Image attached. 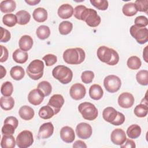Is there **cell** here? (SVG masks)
Wrapping results in <instances>:
<instances>
[{
	"mask_svg": "<svg viewBox=\"0 0 148 148\" xmlns=\"http://www.w3.org/2000/svg\"><path fill=\"white\" fill-rule=\"evenodd\" d=\"M73 15L78 20L84 21L91 27H96L101 21L100 16L95 10L87 8L84 5L76 6L73 10Z\"/></svg>",
	"mask_w": 148,
	"mask_h": 148,
	"instance_id": "1",
	"label": "cell"
},
{
	"mask_svg": "<svg viewBox=\"0 0 148 148\" xmlns=\"http://www.w3.org/2000/svg\"><path fill=\"white\" fill-rule=\"evenodd\" d=\"M97 55L101 61L109 65H115L119 61V56L117 52L105 46H100L98 49Z\"/></svg>",
	"mask_w": 148,
	"mask_h": 148,
	"instance_id": "2",
	"label": "cell"
},
{
	"mask_svg": "<svg viewBox=\"0 0 148 148\" xmlns=\"http://www.w3.org/2000/svg\"><path fill=\"white\" fill-rule=\"evenodd\" d=\"M85 57L86 54L84 50L80 47L68 49L63 53V59L68 64H80L84 61Z\"/></svg>",
	"mask_w": 148,
	"mask_h": 148,
	"instance_id": "3",
	"label": "cell"
},
{
	"mask_svg": "<svg viewBox=\"0 0 148 148\" xmlns=\"http://www.w3.org/2000/svg\"><path fill=\"white\" fill-rule=\"evenodd\" d=\"M53 76L64 84H68L72 81L73 72L68 67L64 65H58L52 71Z\"/></svg>",
	"mask_w": 148,
	"mask_h": 148,
	"instance_id": "4",
	"label": "cell"
},
{
	"mask_svg": "<svg viewBox=\"0 0 148 148\" xmlns=\"http://www.w3.org/2000/svg\"><path fill=\"white\" fill-rule=\"evenodd\" d=\"M44 67V63L42 60H34L27 66L26 72L31 79L37 80L43 76Z\"/></svg>",
	"mask_w": 148,
	"mask_h": 148,
	"instance_id": "5",
	"label": "cell"
},
{
	"mask_svg": "<svg viewBox=\"0 0 148 148\" xmlns=\"http://www.w3.org/2000/svg\"><path fill=\"white\" fill-rule=\"evenodd\" d=\"M78 110L82 115V117L87 120H94L98 114V109L95 106L88 102L80 103L78 106Z\"/></svg>",
	"mask_w": 148,
	"mask_h": 148,
	"instance_id": "6",
	"label": "cell"
},
{
	"mask_svg": "<svg viewBox=\"0 0 148 148\" xmlns=\"http://www.w3.org/2000/svg\"><path fill=\"white\" fill-rule=\"evenodd\" d=\"M130 32L139 44H145L148 41V29L146 27H140L133 25L130 27Z\"/></svg>",
	"mask_w": 148,
	"mask_h": 148,
	"instance_id": "7",
	"label": "cell"
},
{
	"mask_svg": "<svg viewBox=\"0 0 148 148\" xmlns=\"http://www.w3.org/2000/svg\"><path fill=\"white\" fill-rule=\"evenodd\" d=\"M103 86L107 91L110 93H114L119 91L120 88L121 81L116 75H108L104 79Z\"/></svg>",
	"mask_w": 148,
	"mask_h": 148,
	"instance_id": "8",
	"label": "cell"
},
{
	"mask_svg": "<svg viewBox=\"0 0 148 148\" xmlns=\"http://www.w3.org/2000/svg\"><path fill=\"white\" fill-rule=\"evenodd\" d=\"M16 142L19 148H27L34 142L33 134L30 131L24 130L17 136Z\"/></svg>",
	"mask_w": 148,
	"mask_h": 148,
	"instance_id": "9",
	"label": "cell"
},
{
	"mask_svg": "<svg viewBox=\"0 0 148 148\" xmlns=\"http://www.w3.org/2000/svg\"><path fill=\"white\" fill-rule=\"evenodd\" d=\"M86 93V88L82 84L75 83L70 88V96L74 100L78 101L82 99L85 97Z\"/></svg>",
	"mask_w": 148,
	"mask_h": 148,
	"instance_id": "10",
	"label": "cell"
},
{
	"mask_svg": "<svg viewBox=\"0 0 148 148\" xmlns=\"http://www.w3.org/2000/svg\"><path fill=\"white\" fill-rule=\"evenodd\" d=\"M76 132L80 139H87L92 135V130L91 126L86 123H80L76 127Z\"/></svg>",
	"mask_w": 148,
	"mask_h": 148,
	"instance_id": "11",
	"label": "cell"
},
{
	"mask_svg": "<svg viewBox=\"0 0 148 148\" xmlns=\"http://www.w3.org/2000/svg\"><path fill=\"white\" fill-rule=\"evenodd\" d=\"M64 103V99L61 94H54L50 98L47 105L54 110L55 114H57Z\"/></svg>",
	"mask_w": 148,
	"mask_h": 148,
	"instance_id": "12",
	"label": "cell"
},
{
	"mask_svg": "<svg viewBox=\"0 0 148 148\" xmlns=\"http://www.w3.org/2000/svg\"><path fill=\"white\" fill-rule=\"evenodd\" d=\"M134 97L130 92H124L121 94L118 98V103L123 108H130L134 103Z\"/></svg>",
	"mask_w": 148,
	"mask_h": 148,
	"instance_id": "13",
	"label": "cell"
},
{
	"mask_svg": "<svg viewBox=\"0 0 148 148\" xmlns=\"http://www.w3.org/2000/svg\"><path fill=\"white\" fill-rule=\"evenodd\" d=\"M45 95L39 89L35 88L31 90L28 95V100L29 102L33 105H39L43 101Z\"/></svg>",
	"mask_w": 148,
	"mask_h": 148,
	"instance_id": "14",
	"label": "cell"
},
{
	"mask_svg": "<svg viewBox=\"0 0 148 148\" xmlns=\"http://www.w3.org/2000/svg\"><path fill=\"white\" fill-rule=\"evenodd\" d=\"M54 126L51 122L43 123L40 125L38 137L39 139H47L50 138L53 134Z\"/></svg>",
	"mask_w": 148,
	"mask_h": 148,
	"instance_id": "15",
	"label": "cell"
},
{
	"mask_svg": "<svg viewBox=\"0 0 148 148\" xmlns=\"http://www.w3.org/2000/svg\"><path fill=\"white\" fill-rule=\"evenodd\" d=\"M126 134L125 131L121 128H116L114 130L110 135L111 141L116 145H121L125 141Z\"/></svg>",
	"mask_w": 148,
	"mask_h": 148,
	"instance_id": "16",
	"label": "cell"
},
{
	"mask_svg": "<svg viewBox=\"0 0 148 148\" xmlns=\"http://www.w3.org/2000/svg\"><path fill=\"white\" fill-rule=\"evenodd\" d=\"M60 138L65 142L70 143L73 142L75 134L72 128L69 126L63 127L60 130Z\"/></svg>",
	"mask_w": 148,
	"mask_h": 148,
	"instance_id": "17",
	"label": "cell"
},
{
	"mask_svg": "<svg viewBox=\"0 0 148 148\" xmlns=\"http://www.w3.org/2000/svg\"><path fill=\"white\" fill-rule=\"evenodd\" d=\"M73 7L71 5L64 3L59 7L57 13L61 18L68 19L71 17L73 14Z\"/></svg>",
	"mask_w": 148,
	"mask_h": 148,
	"instance_id": "18",
	"label": "cell"
},
{
	"mask_svg": "<svg viewBox=\"0 0 148 148\" xmlns=\"http://www.w3.org/2000/svg\"><path fill=\"white\" fill-rule=\"evenodd\" d=\"M18 45L21 50L24 51H27L32 47L33 39L29 35H23L19 39Z\"/></svg>",
	"mask_w": 148,
	"mask_h": 148,
	"instance_id": "19",
	"label": "cell"
},
{
	"mask_svg": "<svg viewBox=\"0 0 148 148\" xmlns=\"http://www.w3.org/2000/svg\"><path fill=\"white\" fill-rule=\"evenodd\" d=\"M117 114L118 112L114 108L107 107L105 108L102 112V117L106 121L111 124L116 119Z\"/></svg>",
	"mask_w": 148,
	"mask_h": 148,
	"instance_id": "20",
	"label": "cell"
},
{
	"mask_svg": "<svg viewBox=\"0 0 148 148\" xmlns=\"http://www.w3.org/2000/svg\"><path fill=\"white\" fill-rule=\"evenodd\" d=\"M18 114L22 119L24 120H30L34 117L35 112L31 107L27 105H24L20 108Z\"/></svg>",
	"mask_w": 148,
	"mask_h": 148,
	"instance_id": "21",
	"label": "cell"
},
{
	"mask_svg": "<svg viewBox=\"0 0 148 148\" xmlns=\"http://www.w3.org/2000/svg\"><path fill=\"white\" fill-rule=\"evenodd\" d=\"M103 95V91L100 85L97 84H92L89 89V95L94 100L100 99Z\"/></svg>",
	"mask_w": 148,
	"mask_h": 148,
	"instance_id": "22",
	"label": "cell"
},
{
	"mask_svg": "<svg viewBox=\"0 0 148 148\" xmlns=\"http://www.w3.org/2000/svg\"><path fill=\"white\" fill-rule=\"evenodd\" d=\"M32 16L36 21L43 23L47 18V12L43 8H37L34 10Z\"/></svg>",
	"mask_w": 148,
	"mask_h": 148,
	"instance_id": "23",
	"label": "cell"
},
{
	"mask_svg": "<svg viewBox=\"0 0 148 148\" xmlns=\"http://www.w3.org/2000/svg\"><path fill=\"white\" fill-rule=\"evenodd\" d=\"M12 57L16 62L24 64L28 60V55L27 51H24L20 49H17L13 53Z\"/></svg>",
	"mask_w": 148,
	"mask_h": 148,
	"instance_id": "24",
	"label": "cell"
},
{
	"mask_svg": "<svg viewBox=\"0 0 148 148\" xmlns=\"http://www.w3.org/2000/svg\"><path fill=\"white\" fill-rule=\"evenodd\" d=\"M16 8V3L14 1L7 0L2 1L0 3V10L3 13H10L13 12Z\"/></svg>",
	"mask_w": 148,
	"mask_h": 148,
	"instance_id": "25",
	"label": "cell"
},
{
	"mask_svg": "<svg viewBox=\"0 0 148 148\" xmlns=\"http://www.w3.org/2000/svg\"><path fill=\"white\" fill-rule=\"evenodd\" d=\"M16 142L12 135H3L1 141V146L2 148H14Z\"/></svg>",
	"mask_w": 148,
	"mask_h": 148,
	"instance_id": "26",
	"label": "cell"
},
{
	"mask_svg": "<svg viewBox=\"0 0 148 148\" xmlns=\"http://www.w3.org/2000/svg\"><path fill=\"white\" fill-rule=\"evenodd\" d=\"M16 16L17 18V24L21 25L27 24L31 19L30 14L24 10H19L16 13Z\"/></svg>",
	"mask_w": 148,
	"mask_h": 148,
	"instance_id": "27",
	"label": "cell"
},
{
	"mask_svg": "<svg viewBox=\"0 0 148 148\" xmlns=\"http://www.w3.org/2000/svg\"><path fill=\"white\" fill-rule=\"evenodd\" d=\"M10 75L14 80H20L24 77L25 71L20 66H14L10 69Z\"/></svg>",
	"mask_w": 148,
	"mask_h": 148,
	"instance_id": "28",
	"label": "cell"
},
{
	"mask_svg": "<svg viewBox=\"0 0 148 148\" xmlns=\"http://www.w3.org/2000/svg\"><path fill=\"white\" fill-rule=\"evenodd\" d=\"M0 105L2 109L10 110L14 105V100L12 97H1L0 98Z\"/></svg>",
	"mask_w": 148,
	"mask_h": 148,
	"instance_id": "29",
	"label": "cell"
},
{
	"mask_svg": "<svg viewBox=\"0 0 148 148\" xmlns=\"http://www.w3.org/2000/svg\"><path fill=\"white\" fill-rule=\"evenodd\" d=\"M38 114L40 118L46 120L53 117L55 113L53 109L47 105L46 106H43L40 108Z\"/></svg>",
	"mask_w": 148,
	"mask_h": 148,
	"instance_id": "30",
	"label": "cell"
},
{
	"mask_svg": "<svg viewBox=\"0 0 148 148\" xmlns=\"http://www.w3.org/2000/svg\"><path fill=\"white\" fill-rule=\"evenodd\" d=\"M141 128L138 124H132L127 130V135L130 139H136L141 134Z\"/></svg>",
	"mask_w": 148,
	"mask_h": 148,
	"instance_id": "31",
	"label": "cell"
},
{
	"mask_svg": "<svg viewBox=\"0 0 148 148\" xmlns=\"http://www.w3.org/2000/svg\"><path fill=\"white\" fill-rule=\"evenodd\" d=\"M122 12L125 16L131 17L135 15L137 13L138 10L134 3L129 2L123 5Z\"/></svg>",
	"mask_w": 148,
	"mask_h": 148,
	"instance_id": "32",
	"label": "cell"
},
{
	"mask_svg": "<svg viewBox=\"0 0 148 148\" xmlns=\"http://www.w3.org/2000/svg\"><path fill=\"white\" fill-rule=\"evenodd\" d=\"M37 37L41 39L45 40L48 38L50 35V30L48 26L46 25H40L36 31Z\"/></svg>",
	"mask_w": 148,
	"mask_h": 148,
	"instance_id": "33",
	"label": "cell"
},
{
	"mask_svg": "<svg viewBox=\"0 0 148 148\" xmlns=\"http://www.w3.org/2000/svg\"><path fill=\"white\" fill-rule=\"evenodd\" d=\"M127 65L128 67L132 70H136L140 68L142 65V62L140 59L137 56H131L128 58Z\"/></svg>",
	"mask_w": 148,
	"mask_h": 148,
	"instance_id": "34",
	"label": "cell"
},
{
	"mask_svg": "<svg viewBox=\"0 0 148 148\" xmlns=\"http://www.w3.org/2000/svg\"><path fill=\"white\" fill-rule=\"evenodd\" d=\"M2 22L5 25L9 27H12L17 23V18L14 14H6L2 17Z\"/></svg>",
	"mask_w": 148,
	"mask_h": 148,
	"instance_id": "35",
	"label": "cell"
},
{
	"mask_svg": "<svg viewBox=\"0 0 148 148\" xmlns=\"http://www.w3.org/2000/svg\"><path fill=\"white\" fill-rule=\"evenodd\" d=\"M73 24L68 21H62L58 27V30L61 35H65L69 34L72 30Z\"/></svg>",
	"mask_w": 148,
	"mask_h": 148,
	"instance_id": "36",
	"label": "cell"
},
{
	"mask_svg": "<svg viewBox=\"0 0 148 148\" xmlns=\"http://www.w3.org/2000/svg\"><path fill=\"white\" fill-rule=\"evenodd\" d=\"M138 83L142 86L148 84V71L147 70H140L136 75Z\"/></svg>",
	"mask_w": 148,
	"mask_h": 148,
	"instance_id": "37",
	"label": "cell"
},
{
	"mask_svg": "<svg viewBox=\"0 0 148 148\" xmlns=\"http://www.w3.org/2000/svg\"><path fill=\"white\" fill-rule=\"evenodd\" d=\"M134 114L138 117H145L148 113V107L147 105L140 103L135 106L134 109Z\"/></svg>",
	"mask_w": 148,
	"mask_h": 148,
	"instance_id": "38",
	"label": "cell"
},
{
	"mask_svg": "<svg viewBox=\"0 0 148 148\" xmlns=\"http://www.w3.org/2000/svg\"><path fill=\"white\" fill-rule=\"evenodd\" d=\"M37 88L40 90L44 95L48 96L52 91V87L50 83L47 81H42L38 84Z\"/></svg>",
	"mask_w": 148,
	"mask_h": 148,
	"instance_id": "39",
	"label": "cell"
},
{
	"mask_svg": "<svg viewBox=\"0 0 148 148\" xmlns=\"http://www.w3.org/2000/svg\"><path fill=\"white\" fill-rule=\"evenodd\" d=\"M13 91V86L10 82H4L1 87V92L5 97H10Z\"/></svg>",
	"mask_w": 148,
	"mask_h": 148,
	"instance_id": "40",
	"label": "cell"
},
{
	"mask_svg": "<svg viewBox=\"0 0 148 148\" xmlns=\"http://www.w3.org/2000/svg\"><path fill=\"white\" fill-rule=\"evenodd\" d=\"M90 3L97 9L106 10L108 8V1L106 0H90Z\"/></svg>",
	"mask_w": 148,
	"mask_h": 148,
	"instance_id": "41",
	"label": "cell"
},
{
	"mask_svg": "<svg viewBox=\"0 0 148 148\" xmlns=\"http://www.w3.org/2000/svg\"><path fill=\"white\" fill-rule=\"evenodd\" d=\"M135 7L138 11L147 13L148 1L147 0H136L135 2Z\"/></svg>",
	"mask_w": 148,
	"mask_h": 148,
	"instance_id": "42",
	"label": "cell"
},
{
	"mask_svg": "<svg viewBox=\"0 0 148 148\" xmlns=\"http://www.w3.org/2000/svg\"><path fill=\"white\" fill-rule=\"evenodd\" d=\"M94 77V73L91 71H84L81 75L82 81L85 84H89L91 83Z\"/></svg>",
	"mask_w": 148,
	"mask_h": 148,
	"instance_id": "43",
	"label": "cell"
},
{
	"mask_svg": "<svg viewBox=\"0 0 148 148\" xmlns=\"http://www.w3.org/2000/svg\"><path fill=\"white\" fill-rule=\"evenodd\" d=\"M43 60L45 61L46 65L47 66H52L57 61V56L53 54H48L43 57Z\"/></svg>",
	"mask_w": 148,
	"mask_h": 148,
	"instance_id": "44",
	"label": "cell"
},
{
	"mask_svg": "<svg viewBox=\"0 0 148 148\" xmlns=\"http://www.w3.org/2000/svg\"><path fill=\"white\" fill-rule=\"evenodd\" d=\"M135 25L140 27H146L148 24V20L145 16L136 17L134 21Z\"/></svg>",
	"mask_w": 148,
	"mask_h": 148,
	"instance_id": "45",
	"label": "cell"
},
{
	"mask_svg": "<svg viewBox=\"0 0 148 148\" xmlns=\"http://www.w3.org/2000/svg\"><path fill=\"white\" fill-rule=\"evenodd\" d=\"M16 128L12 124L5 123L2 127V133L3 135H13L14 133Z\"/></svg>",
	"mask_w": 148,
	"mask_h": 148,
	"instance_id": "46",
	"label": "cell"
},
{
	"mask_svg": "<svg viewBox=\"0 0 148 148\" xmlns=\"http://www.w3.org/2000/svg\"><path fill=\"white\" fill-rule=\"evenodd\" d=\"M1 42L6 43L9 41L11 38L10 32L8 29L3 28L2 27H1Z\"/></svg>",
	"mask_w": 148,
	"mask_h": 148,
	"instance_id": "47",
	"label": "cell"
},
{
	"mask_svg": "<svg viewBox=\"0 0 148 148\" xmlns=\"http://www.w3.org/2000/svg\"><path fill=\"white\" fill-rule=\"evenodd\" d=\"M124 121H125L124 115L122 113L118 112V114H117V116L116 119L114 120V121L113 122H112L111 123V124L114 125H120L123 124Z\"/></svg>",
	"mask_w": 148,
	"mask_h": 148,
	"instance_id": "48",
	"label": "cell"
},
{
	"mask_svg": "<svg viewBox=\"0 0 148 148\" xmlns=\"http://www.w3.org/2000/svg\"><path fill=\"white\" fill-rule=\"evenodd\" d=\"M0 46L1 49V56L0 58V62H3L8 60V56H9V53H8V49L5 47H4L2 45H1Z\"/></svg>",
	"mask_w": 148,
	"mask_h": 148,
	"instance_id": "49",
	"label": "cell"
},
{
	"mask_svg": "<svg viewBox=\"0 0 148 148\" xmlns=\"http://www.w3.org/2000/svg\"><path fill=\"white\" fill-rule=\"evenodd\" d=\"M4 124L5 123H8L13 125L16 128L17 127L18 124V120L17 119L16 117H13V116H9L5 119L4 120Z\"/></svg>",
	"mask_w": 148,
	"mask_h": 148,
	"instance_id": "50",
	"label": "cell"
},
{
	"mask_svg": "<svg viewBox=\"0 0 148 148\" xmlns=\"http://www.w3.org/2000/svg\"><path fill=\"white\" fill-rule=\"evenodd\" d=\"M136 147L135 143L134 140L130 139H126L125 141L120 145V147L121 148H135Z\"/></svg>",
	"mask_w": 148,
	"mask_h": 148,
	"instance_id": "51",
	"label": "cell"
},
{
	"mask_svg": "<svg viewBox=\"0 0 148 148\" xmlns=\"http://www.w3.org/2000/svg\"><path fill=\"white\" fill-rule=\"evenodd\" d=\"M73 147H82V148H86L87 147V145H86V143L80 140H76L74 142V143L73 144Z\"/></svg>",
	"mask_w": 148,
	"mask_h": 148,
	"instance_id": "52",
	"label": "cell"
},
{
	"mask_svg": "<svg viewBox=\"0 0 148 148\" xmlns=\"http://www.w3.org/2000/svg\"><path fill=\"white\" fill-rule=\"evenodd\" d=\"M25 2L27 3H28V5H36V4L39 3L40 2V0H38V1H37V0H33V1H31V0H28V1L25 0Z\"/></svg>",
	"mask_w": 148,
	"mask_h": 148,
	"instance_id": "53",
	"label": "cell"
},
{
	"mask_svg": "<svg viewBox=\"0 0 148 148\" xmlns=\"http://www.w3.org/2000/svg\"><path fill=\"white\" fill-rule=\"evenodd\" d=\"M6 74V69L2 66L1 65V79H2Z\"/></svg>",
	"mask_w": 148,
	"mask_h": 148,
	"instance_id": "54",
	"label": "cell"
},
{
	"mask_svg": "<svg viewBox=\"0 0 148 148\" xmlns=\"http://www.w3.org/2000/svg\"><path fill=\"white\" fill-rule=\"evenodd\" d=\"M147 46H146L145 47V48L144 49L143 52V57L144 58V60L147 62Z\"/></svg>",
	"mask_w": 148,
	"mask_h": 148,
	"instance_id": "55",
	"label": "cell"
}]
</instances>
